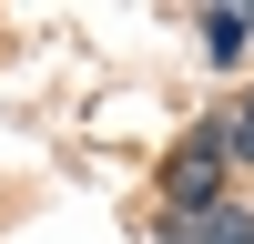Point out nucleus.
Segmentation results:
<instances>
[{
	"mask_svg": "<svg viewBox=\"0 0 254 244\" xmlns=\"http://www.w3.org/2000/svg\"><path fill=\"white\" fill-rule=\"evenodd\" d=\"M173 244H254V214L244 203H214V214H193V224H163Z\"/></svg>",
	"mask_w": 254,
	"mask_h": 244,
	"instance_id": "1",
	"label": "nucleus"
},
{
	"mask_svg": "<svg viewBox=\"0 0 254 244\" xmlns=\"http://www.w3.org/2000/svg\"><path fill=\"white\" fill-rule=\"evenodd\" d=\"M214 173H224V163H214V142H193V153L173 163V203H193V214H214Z\"/></svg>",
	"mask_w": 254,
	"mask_h": 244,
	"instance_id": "2",
	"label": "nucleus"
},
{
	"mask_svg": "<svg viewBox=\"0 0 254 244\" xmlns=\"http://www.w3.org/2000/svg\"><path fill=\"white\" fill-rule=\"evenodd\" d=\"M203 41H214V61L244 51V10H203Z\"/></svg>",
	"mask_w": 254,
	"mask_h": 244,
	"instance_id": "3",
	"label": "nucleus"
},
{
	"mask_svg": "<svg viewBox=\"0 0 254 244\" xmlns=\"http://www.w3.org/2000/svg\"><path fill=\"white\" fill-rule=\"evenodd\" d=\"M244 122H254V112H244Z\"/></svg>",
	"mask_w": 254,
	"mask_h": 244,
	"instance_id": "4",
	"label": "nucleus"
}]
</instances>
